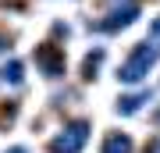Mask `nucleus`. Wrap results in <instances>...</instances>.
<instances>
[{
  "instance_id": "f257e3e1",
  "label": "nucleus",
  "mask_w": 160,
  "mask_h": 153,
  "mask_svg": "<svg viewBox=\"0 0 160 153\" xmlns=\"http://www.w3.org/2000/svg\"><path fill=\"white\" fill-rule=\"evenodd\" d=\"M153 61H157V46H153V43L135 46L132 57L118 68V82H142L146 75H149V68H153Z\"/></svg>"
},
{
  "instance_id": "f03ea898",
  "label": "nucleus",
  "mask_w": 160,
  "mask_h": 153,
  "mask_svg": "<svg viewBox=\"0 0 160 153\" xmlns=\"http://www.w3.org/2000/svg\"><path fill=\"white\" fill-rule=\"evenodd\" d=\"M89 139V121H71V125H64V132L57 139H53V153H78L82 146H86Z\"/></svg>"
},
{
  "instance_id": "7ed1b4c3",
  "label": "nucleus",
  "mask_w": 160,
  "mask_h": 153,
  "mask_svg": "<svg viewBox=\"0 0 160 153\" xmlns=\"http://www.w3.org/2000/svg\"><path fill=\"white\" fill-rule=\"evenodd\" d=\"M139 18V7L135 4H125V7H114L107 18L100 22V32H118V28H125V25H132Z\"/></svg>"
},
{
  "instance_id": "20e7f679",
  "label": "nucleus",
  "mask_w": 160,
  "mask_h": 153,
  "mask_svg": "<svg viewBox=\"0 0 160 153\" xmlns=\"http://www.w3.org/2000/svg\"><path fill=\"white\" fill-rule=\"evenodd\" d=\"M36 61H39V68H43L46 75H61V71H64V61H61V54L53 50L50 43H46V46H39V50H36Z\"/></svg>"
},
{
  "instance_id": "39448f33",
  "label": "nucleus",
  "mask_w": 160,
  "mask_h": 153,
  "mask_svg": "<svg viewBox=\"0 0 160 153\" xmlns=\"http://www.w3.org/2000/svg\"><path fill=\"white\" fill-rule=\"evenodd\" d=\"M103 153H132V139L128 135H107Z\"/></svg>"
},
{
  "instance_id": "423d86ee",
  "label": "nucleus",
  "mask_w": 160,
  "mask_h": 153,
  "mask_svg": "<svg viewBox=\"0 0 160 153\" xmlns=\"http://www.w3.org/2000/svg\"><path fill=\"white\" fill-rule=\"evenodd\" d=\"M146 100H149V93H139V96H121V100H118V110H121V114H132V110L142 107Z\"/></svg>"
},
{
  "instance_id": "0eeeda50",
  "label": "nucleus",
  "mask_w": 160,
  "mask_h": 153,
  "mask_svg": "<svg viewBox=\"0 0 160 153\" xmlns=\"http://www.w3.org/2000/svg\"><path fill=\"white\" fill-rule=\"evenodd\" d=\"M100 61H103V50H92V54H89V61H86V68H82V71H86V79L100 71Z\"/></svg>"
},
{
  "instance_id": "6e6552de",
  "label": "nucleus",
  "mask_w": 160,
  "mask_h": 153,
  "mask_svg": "<svg viewBox=\"0 0 160 153\" xmlns=\"http://www.w3.org/2000/svg\"><path fill=\"white\" fill-rule=\"evenodd\" d=\"M4 75H7L11 82H22V64H18V61H11V64L4 68Z\"/></svg>"
},
{
  "instance_id": "1a4fd4ad",
  "label": "nucleus",
  "mask_w": 160,
  "mask_h": 153,
  "mask_svg": "<svg viewBox=\"0 0 160 153\" xmlns=\"http://www.w3.org/2000/svg\"><path fill=\"white\" fill-rule=\"evenodd\" d=\"M149 32H153V46H157V43H160V18L153 22V28H149Z\"/></svg>"
},
{
  "instance_id": "9d476101",
  "label": "nucleus",
  "mask_w": 160,
  "mask_h": 153,
  "mask_svg": "<svg viewBox=\"0 0 160 153\" xmlns=\"http://www.w3.org/2000/svg\"><path fill=\"white\" fill-rule=\"evenodd\" d=\"M146 153H160V139H157V142H149V146H146Z\"/></svg>"
},
{
  "instance_id": "9b49d317",
  "label": "nucleus",
  "mask_w": 160,
  "mask_h": 153,
  "mask_svg": "<svg viewBox=\"0 0 160 153\" xmlns=\"http://www.w3.org/2000/svg\"><path fill=\"white\" fill-rule=\"evenodd\" d=\"M11 153H25V150H11Z\"/></svg>"
},
{
  "instance_id": "f8f14e48",
  "label": "nucleus",
  "mask_w": 160,
  "mask_h": 153,
  "mask_svg": "<svg viewBox=\"0 0 160 153\" xmlns=\"http://www.w3.org/2000/svg\"><path fill=\"white\" fill-rule=\"evenodd\" d=\"M157 125H160V114H157Z\"/></svg>"
}]
</instances>
